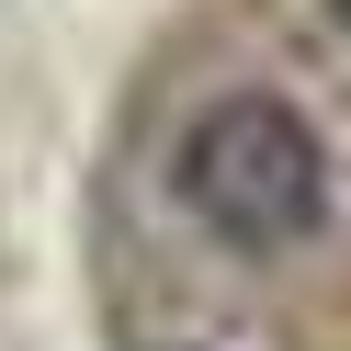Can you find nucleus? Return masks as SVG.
<instances>
[{
  "label": "nucleus",
  "instance_id": "obj_1",
  "mask_svg": "<svg viewBox=\"0 0 351 351\" xmlns=\"http://www.w3.org/2000/svg\"><path fill=\"white\" fill-rule=\"evenodd\" d=\"M170 193L227 250H295L328 227V147L283 91H215L170 147Z\"/></svg>",
  "mask_w": 351,
  "mask_h": 351
},
{
  "label": "nucleus",
  "instance_id": "obj_2",
  "mask_svg": "<svg viewBox=\"0 0 351 351\" xmlns=\"http://www.w3.org/2000/svg\"><path fill=\"white\" fill-rule=\"evenodd\" d=\"M328 12H340V34H351V0H328Z\"/></svg>",
  "mask_w": 351,
  "mask_h": 351
}]
</instances>
